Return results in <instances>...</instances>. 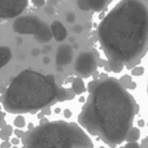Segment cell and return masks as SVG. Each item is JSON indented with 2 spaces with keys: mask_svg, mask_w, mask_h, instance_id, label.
Here are the masks:
<instances>
[{
  "mask_svg": "<svg viewBox=\"0 0 148 148\" xmlns=\"http://www.w3.org/2000/svg\"><path fill=\"white\" fill-rule=\"evenodd\" d=\"M87 90L88 97L78 116L79 125L109 146L121 144L138 110L133 95L112 77L90 82Z\"/></svg>",
  "mask_w": 148,
  "mask_h": 148,
  "instance_id": "obj_1",
  "label": "cell"
},
{
  "mask_svg": "<svg viewBox=\"0 0 148 148\" xmlns=\"http://www.w3.org/2000/svg\"><path fill=\"white\" fill-rule=\"evenodd\" d=\"M97 38L108 60L135 64L148 43V8L143 0H121L97 27Z\"/></svg>",
  "mask_w": 148,
  "mask_h": 148,
  "instance_id": "obj_2",
  "label": "cell"
},
{
  "mask_svg": "<svg viewBox=\"0 0 148 148\" xmlns=\"http://www.w3.org/2000/svg\"><path fill=\"white\" fill-rule=\"evenodd\" d=\"M75 97L72 88L60 87L52 74L26 69L16 75L1 96L4 109L13 114L36 113L56 101Z\"/></svg>",
  "mask_w": 148,
  "mask_h": 148,
  "instance_id": "obj_3",
  "label": "cell"
},
{
  "mask_svg": "<svg viewBox=\"0 0 148 148\" xmlns=\"http://www.w3.org/2000/svg\"><path fill=\"white\" fill-rule=\"evenodd\" d=\"M22 144L23 148H94L81 126L65 121H48L29 129Z\"/></svg>",
  "mask_w": 148,
  "mask_h": 148,
  "instance_id": "obj_4",
  "label": "cell"
},
{
  "mask_svg": "<svg viewBox=\"0 0 148 148\" xmlns=\"http://www.w3.org/2000/svg\"><path fill=\"white\" fill-rule=\"evenodd\" d=\"M44 22L40 21L36 16L27 14V16H20L13 22V31L20 35H36L43 27Z\"/></svg>",
  "mask_w": 148,
  "mask_h": 148,
  "instance_id": "obj_5",
  "label": "cell"
},
{
  "mask_svg": "<svg viewBox=\"0 0 148 148\" xmlns=\"http://www.w3.org/2000/svg\"><path fill=\"white\" fill-rule=\"evenodd\" d=\"M96 68H97L96 56H95L94 52H88V51L79 53L75 60V64H74V70L82 78L91 77L96 72Z\"/></svg>",
  "mask_w": 148,
  "mask_h": 148,
  "instance_id": "obj_6",
  "label": "cell"
},
{
  "mask_svg": "<svg viewBox=\"0 0 148 148\" xmlns=\"http://www.w3.org/2000/svg\"><path fill=\"white\" fill-rule=\"evenodd\" d=\"M29 0H0V18H17L27 7Z\"/></svg>",
  "mask_w": 148,
  "mask_h": 148,
  "instance_id": "obj_7",
  "label": "cell"
},
{
  "mask_svg": "<svg viewBox=\"0 0 148 148\" xmlns=\"http://www.w3.org/2000/svg\"><path fill=\"white\" fill-rule=\"evenodd\" d=\"M73 61V48L70 44H61L56 51V65L57 70H62V66H66Z\"/></svg>",
  "mask_w": 148,
  "mask_h": 148,
  "instance_id": "obj_8",
  "label": "cell"
},
{
  "mask_svg": "<svg viewBox=\"0 0 148 148\" xmlns=\"http://www.w3.org/2000/svg\"><path fill=\"white\" fill-rule=\"evenodd\" d=\"M51 31H52V36H53V39L56 42H62L66 39L68 31L60 21H53L51 23Z\"/></svg>",
  "mask_w": 148,
  "mask_h": 148,
  "instance_id": "obj_9",
  "label": "cell"
},
{
  "mask_svg": "<svg viewBox=\"0 0 148 148\" xmlns=\"http://www.w3.org/2000/svg\"><path fill=\"white\" fill-rule=\"evenodd\" d=\"M35 36V40L39 42V43H48L49 40H51L53 36H52V31H51V26H48L46 22H44L43 27L40 29V31H39Z\"/></svg>",
  "mask_w": 148,
  "mask_h": 148,
  "instance_id": "obj_10",
  "label": "cell"
},
{
  "mask_svg": "<svg viewBox=\"0 0 148 148\" xmlns=\"http://www.w3.org/2000/svg\"><path fill=\"white\" fill-rule=\"evenodd\" d=\"M12 60V49L7 46H0V69Z\"/></svg>",
  "mask_w": 148,
  "mask_h": 148,
  "instance_id": "obj_11",
  "label": "cell"
},
{
  "mask_svg": "<svg viewBox=\"0 0 148 148\" xmlns=\"http://www.w3.org/2000/svg\"><path fill=\"white\" fill-rule=\"evenodd\" d=\"M72 90L75 92V95H82L83 92H86L87 87H86V84H84L82 77H75V78L73 79V82H72Z\"/></svg>",
  "mask_w": 148,
  "mask_h": 148,
  "instance_id": "obj_12",
  "label": "cell"
},
{
  "mask_svg": "<svg viewBox=\"0 0 148 148\" xmlns=\"http://www.w3.org/2000/svg\"><path fill=\"white\" fill-rule=\"evenodd\" d=\"M110 1H112V0H88L91 10H95V12H100V10H103Z\"/></svg>",
  "mask_w": 148,
  "mask_h": 148,
  "instance_id": "obj_13",
  "label": "cell"
},
{
  "mask_svg": "<svg viewBox=\"0 0 148 148\" xmlns=\"http://www.w3.org/2000/svg\"><path fill=\"white\" fill-rule=\"evenodd\" d=\"M123 65H125V64H122V62H120V61H113V60H108L107 69H109L110 72H113V73H120V72H122Z\"/></svg>",
  "mask_w": 148,
  "mask_h": 148,
  "instance_id": "obj_14",
  "label": "cell"
},
{
  "mask_svg": "<svg viewBox=\"0 0 148 148\" xmlns=\"http://www.w3.org/2000/svg\"><path fill=\"white\" fill-rule=\"evenodd\" d=\"M14 133L13 127L10 125H4L1 129H0V139L3 140H8V139L12 136V134Z\"/></svg>",
  "mask_w": 148,
  "mask_h": 148,
  "instance_id": "obj_15",
  "label": "cell"
},
{
  "mask_svg": "<svg viewBox=\"0 0 148 148\" xmlns=\"http://www.w3.org/2000/svg\"><path fill=\"white\" fill-rule=\"evenodd\" d=\"M140 138V130L138 127H131L129 130L127 135H126V142H136L138 139Z\"/></svg>",
  "mask_w": 148,
  "mask_h": 148,
  "instance_id": "obj_16",
  "label": "cell"
},
{
  "mask_svg": "<svg viewBox=\"0 0 148 148\" xmlns=\"http://www.w3.org/2000/svg\"><path fill=\"white\" fill-rule=\"evenodd\" d=\"M25 125H26V122H25L23 116L22 114H18L17 117L14 118V126L17 129H23V127H25Z\"/></svg>",
  "mask_w": 148,
  "mask_h": 148,
  "instance_id": "obj_17",
  "label": "cell"
},
{
  "mask_svg": "<svg viewBox=\"0 0 148 148\" xmlns=\"http://www.w3.org/2000/svg\"><path fill=\"white\" fill-rule=\"evenodd\" d=\"M77 7L81 10H91L88 0H77Z\"/></svg>",
  "mask_w": 148,
  "mask_h": 148,
  "instance_id": "obj_18",
  "label": "cell"
},
{
  "mask_svg": "<svg viewBox=\"0 0 148 148\" xmlns=\"http://www.w3.org/2000/svg\"><path fill=\"white\" fill-rule=\"evenodd\" d=\"M143 73H144L143 66H135L133 70H131V74H133V75H142Z\"/></svg>",
  "mask_w": 148,
  "mask_h": 148,
  "instance_id": "obj_19",
  "label": "cell"
},
{
  "mask_svg": "<svg viewBox=\"0 0 148 148\" xmlns=\"http://www.w3.org/2000/svg\"><path fill=\"white\" fill-rule=\"evenodd\" d=\"M31 3H33V5L36 8H42L46 5V0H31Z\"/></svg>",
  "mask_w": 148,
  "mask_h": 148,
  "instance_id": "obj_20",
  "label": "cell"
},
{
  "mask_svg": "<svg viewBox=\"0 0 148 148\" xmlns=\"http://www.w3.org/2000/svg\"><path fill=\"white\" fill-rule=\"evenodd\" d=\"M120 82H121V84H122L123 87H127V86H129V83L131 82V78H130L129 75H125L123 78H121V79H120Z\"/></svg>",
  "mask_w": 148,
  "mask_h": 148,
  "instance_id": "obj_21",
  "label": "cell"
},
{
  "mask_svg": "<svg viewBox=\"0 0 148 148\" xmlns=\"http://www.w3.org/2000/svg\"><path fill=\"white\" fill-rule=\"evenodd\" d=\"M123 148H140V146L138 144V142H127Z\"/></svg>",
  "mask_w": 148,
  "mask_h": 148,
  "instance_id": "obj_22",
  "label": "cell"
},
{
  "mask_svg": "<svg viewBox=\"0 0 148 148\" xmlns=\"http://www.w3.org/2000/svg\"><path fill=\"white\" fill-rule=\"evenodd\" d=\"M66 21H68L69 23H73L74 21H75V14H74L73 12H69V13L66 14Z\"/></svg>",
  "mask_w": 148,
  "mask_h": 148,
  "instance_id": "obj_23",
  "label": "cell"
},
{
  "mask_svg": "<svg viewBox=\"0 0 148 148\" xmlns=\"http://www.w3.org/2000/svg\"><path fill=\"white\" fill-rule=\"evenodd\" d=\"M0 148H12L10 140H3L1 143H0Z\"/></svg>",
  "mask_w": 148,
  "mask_h": 148,
  "instance_id": "obj_24",
  "label": "cell"
},
{
  "mask_svg": "<svg viewBox=\"0 0 148 148\" xmlns=\"http://www.w3.org/2000/svg\"><path fill=\"white\" fill-rule=\"evenodd\" d=\"M14 135L17 136V138H20V139H22L23 138V135H25V133H23L21 129H17V130H14Z\"/></svg>",
  "mask_w": 148,
  "mask_h": 148,
  "instance_id": "obj_25",
  "label": "cell"
},
{
  "mask_svg": "<svg viewBox=\"0 0 148 148\" xmlns=\"http://www.w3.org/2000/svg\"><path fill=\"white\" fill-rule=\"evenodd\" d=\"M5 123H4V114H3V112H1V107H0V129L4 126Z\"/></svg>",
  "mask_w": 148,
  "mask_h": 148,
  "instance_id": "obj_26",
  "label": "cell"
},
{
  "mask_svg": "<svg viewBox=\"0 0 148 148\" xmlns=\"http://www.w3.org/2000/svg\"><path fill=\"white\" fill-rule=\"evenodd\" d=\"M46 13L47 14H53L55 13V9L52 5H49V7H46Z\"/></svg>",
  "mask_w": 148,
  "mask_h": 148,
  "instance_id": "obj_27",
  "label": "cell"
},
{
  "mask_svg": "<svg viewBox=\"0 0 148 148\" xmlns=\"http://www.w3.org/2000/svg\"><path fill=\"white\" fill-rule=\"evenodd\" d=\"M10 143H12V146H18L20 144V138H12V140H10Z\"/></svg>",
  "mask_w": 148,
  "mask_h": 148,
  "instance_id": "obj_28",
  "label": "cell"
},
{
  "mask_svg": "<svg viewBox=\"0 0 148 148\" xmlns=\"http://www.w3.org/2000/svg\"><path fill=\"white\" fill-rule=\"evenodd\" d=\"M82 30H83V27H82V26H79V25L74 26V33L79 34V33H82Z\"/></svg>",
  "mask_w": 148,
  "mask_h": 148,
  "instance_id": "obj_29",
  "label": "cell"
},
{
  "mask_svg": "<svg viewBox=\"0 0 148 148\" xmlns=\"http://www.w3.org/2000/svg\"><path fill=\"white\" fill-rule=\"evenodd\" d=\"M64 116H65L66 118H69L70 116H72V112H70L69 109H65V110H64Z\"/></svg>",
  "mask_w": 148,
  "mask_h": 148,
  "instance_id": "obj_30",
  "label": "cell"
},
{
  "mask_svg": "<svg viewBox=\"0 0 148 148\" xmlns=\"http://www.w3.org/2000/svg\"><path fill=\"white\" fill-rule=\"evenodd\" d=\"M129 88H131V90H134V88H135V87H136V83H135V82H133V81H131L130 82V83H129Z\"/></svg>",
  "mask_w": 148,
  "mask_h": 148,
  "instance_id": "obj_31",
  "label": "cell"
},
{
  "mask_svg": "<svg viewBox=\"0 0 148 148\" xmlns=\"http://www.w3.org/2000/svg\"><path fill=\"white\" fill-rule=\"evenodd\" d=\"M143 125H144V121L140 120V121H139V126H143Z\"/></svg>",
  "mask_w": 148,
  "mask_h": 148,
  "instance_id": "obj_32",
  "label": "cell"
},
{
  "mask_svg": "<svg viewBox=\"0 0 148 148\" xmlns=\"http://www.w3.org/2000/svg\"><path fill=\"white\" fill-rule=\"evenodd\" d=\"M147 92H148V82H147Z\"/></svg>",
  "mask_w": 148,
  "mask_h": 148,
  "instance_id": "obj_33",
  "label": "cell"
},
{
  "mask_svg": "<svg viewBox=\"0 0 148 148\" xmlns=\"http://www.w3.org/2000/svg\"><path fill=\"white\" fill-rule=\"evenodd\" d=\"M121 148H123V147H121Z\"/></svg>",
  "mask_w": 148,
  "mask_h": 148,
  "instance_id": "obj_34",
  "label": "cell"
}]
</instances>
